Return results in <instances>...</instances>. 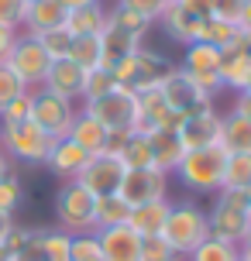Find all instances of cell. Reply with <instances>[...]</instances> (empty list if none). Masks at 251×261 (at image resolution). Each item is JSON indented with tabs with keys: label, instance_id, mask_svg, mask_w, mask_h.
<instances>
[{
	"label": "cell",
	"instance_id": "obj_1",
	"mask_svg": "<svg viewBox=\"0 0 251 261\" xmlns=\"http://www.w3.org/2000/svg\"><path fill=\"white\" fill-rule=\"evenodd\" d=\"M83 114H90L93 120H100L110 134H124V130L141 127V114H138V93L131 86H114L110 93L80 103Z\"/></svg>",
	"mask_w": 251,
	"mask_h": 261
},
{
	"label": "cell",
	"instance_id": "obj_2",
	"mask_svg": "<svg viewBox=\"0 0 251 261\" xmlns=\"http://www.w3.org/2000/svg\"><path fill=\"white\" fill-rule=\"evenodd\" d=\"M224 165H227V151L220 144L193 148L175 165V175L193 193H220V186H224Z\"/></svg>",
	"mask_w": 251,
	"mask_h": 261
},
{
	"label": "cell",
	"instance_id": "obj_3",
	"mask_svg": "<svg viewBox=\"0 0 251 261\" xmlns=\"http://www.w3.org/2000/svg\"><path fill=\"white\" fill-rule=\"evenodd\" d=\"M213 206L207 210V223H210V237H220V241H231V244H241V237L248 234L251 227V206L244 189H220L213 193Z\"/></svg>",
	"mask_w": 251,
	"mask_h": 261
},
{
	"label": "cell",
	"instance_id": "obj_4",
	"mask_svg": "<svg viewBox=\"0 0 251 261\" xmlns=\"http://www.w3.org/2000/svg\"><path fill=\"white\" fill-rule=\"evenodd\" d=\"M165 244H169L179 258H186L189 251H196L207 237H210V223H207V210L196 203H172L169 220H165Z\"/></svg>",
	"mask_w": 251,
	"mask_h": 261
},
{
	"label": "cell",
	"instance_id": "obj_5",
	"mask_svg": "<svg viewBox=\"0 0 251 261\" xmlns=\"http://www.w3.org/2000/svg\"><path fill=\"white\" fill-rule=\"evenodd\" d=\"M52 148V138L35 124V120H21V124H0V151L11 162H24V165H45Z\"/></svg>",
	"mask_w": 251,
	"mask_h": 261
},
{
	"label": "cell",
	"instance_id": "obj_6",
	"mask_svg": "<svg viewBox=\"0 0 251 261\" xmlns=\"http://www.w3.org/2000/svg\"><path fill=\"white\" fill-rule=\"evenodd\" d=\"M93 210H96V196L90 189H83L76 179L62 182V189L55 196L59 230H66V234H90V230H96L93 227Z\"/></svg>",
	"mask_w": 251,
	"mask_h": 261
},
{
	"label": "cell",
	"instance_id": "obj_7",
	"mask_svg": "<svg viewBox=\"0 0 251 261\" xmlns=\"http://www.w3.org/2000/svg\"><path fill=\"white\" fill-rule=\"evenodd\" d=\"M76 114H80V103H72L66 96H55V93H48L45 86L31 90V120H35L52 141L69 138V127H72Z\"/></svg>",
	"mask_w": 251,
	"mask_h": 261
},
{
	"label": "cell",
	"instance_id": "obj_8",
	"mask_svg": "<svg viewBox=\"0 0 251 261\" xmlns=\"http://www.w3.org/2000/svg\"><path fill=\"white\" fill-rule=\"evenodd\" d=\"M48 65H52V59H48V52L38 45V38L17 31L14 48H11V55H7V69L24 83L28 90H38L41 79H45V72H48Z\"/></svg>",
	"mask_w": 251,
	"mask_h": 261
},
{
	"label": "cell",
	"instance_id": "obj_9",
	"mask_svg": "<svg viewBox=\"0 0 251 261\" xmlns=\"http://www.w3.org/2000/svg\"><path fill=\"white\" fill-rule=\"evenodd\" d=\"M117 196L128 206H145V203L169 199V172L155 169V165H148V169H128Z\"/></svg>",
	"mask_w": 251,
	"mask_h": 261
},
{
	"label": "cell",
	"instance_id": "obj_10",
	"mask_svg": "<svg viewBox=\"0 0 251 261\" xmlns=\"http://www.w3.org/2000/svg\"><path fill=\"white\" fill-rule=\"evenodd\" d=\"M159 90H162V96H165L169 110H175L179 117H186V114H196V110H207V107H213V100L196 86V79L189 76V72H183L179 65L172 69V76L162 83Z\"/></svg>",
	"mask_w": 251,
	"mask_h": 261
},
{
	"label": "cell",
	"instance_id": "obj_11",
	"mask_svg": "<svg viewBox=\"0 0 251 261\" xmlns=\"http://www.w3.org/2000/svg\"><path fill=\"white\" fill-rule=\"evenodd\" d=\"M124 162H120L117 155H110V151H100V155H90V162L83 165L80 179L76 182L83 186V189H90L93 196H110L117 193L120 182H124Z\"/></svg>",
	"mask_w": 251,
	"mask_h": 261
},
{
	"label": "cell",
	"instance_id": "obj_12",
	"mask_svg": "<svg viewBox=\"0 0 251 261\" xmlns=\"http://www.w3.org/2000/svg\"><path fill=\"white\" fill-rule=\"evenodd\" d=\"M220 120H224V114H217L213 107H207V110H196V114H186L179 120L175 134H179L186 151L210 148V144H220Z\"/></svg>",
	"mask_w": 251,
	"mask_h": 261
},
{
	"label": "cell",
	"instance_id": "obj_13",
	"mask_svg": "<svg viewBox=\"0 0 251 261\" xmlns=\"http://www.w3.org/2000/svg\"><path fill=\"white\" fill-rule=\"evenodd\" d=\"M86 69L83 65H76L72 59H55L52 65H48V72H45V79H41V86L48 93H55V96H66V100H72V103H80L83 93H86Z\"/></svg>",
	"mask_w": 251,
	"mask_h": 261
},
{
	"label": "cell",
	"instance_id": "obj_14",
	"mask_svg": "<svg viewBox=\"0 0 251 261\" xmlns=\"http://www.w3.org/2000/svg\"><path fill=\"white\" fill-rule=\"evenodd\" d=\"M110 155L124 162V169H148L152 165V144H148V130H124V134H110L107 144Z\"/></svg>",
	"mask_w": 251,
	"mask_h": 261
},
{
	"label": "cell",
	"instance_id": "obj_15",
	"mask_svg": "<svg viewBox=\"0 0 251 261\" xmlns=\"http://www.w3.org/2000/svg\"><path fill=\"white\" fill-rule=\"evenodd\" d=\"M172 69H175L172 59H165V55H159V52H152V48L141 45V48L134 52L131 90H155V86H162V83L172 76Z\"/></svg>",
	"mask_w": 251,
	"mask_h": 261
},
{
	"label": "cell",
	"instance_id": "obj_16",
	"mask_svg": "<svg viewBox=\"0 0 251 261\" xmlns=\"http://www.w3.org/2000/svg\"><path fill=\"white\" fill-rule=\"evenodd\" d=\"M96 241H100L104 261H141V237L134 234L128 223L96 230Z\"/></svg>",
	"mask_w": 251,
	"mask_h": 261
},
{
	"label": "cell",
	"instance_id": "obj_17",
	"mask_svg": "<svg viewBox=\"0 0 251 261\" xmlns=\"http://www.w3.org/2000/svg\"><path fill=\"white\" fill-rule=\"evenodd\" d=\"M90 162V155L83 151L80 144L72 141V138H59V141H52V148H48V158H45V165L62 179V182H72V179H80L83 165Z\"/></svg>",
	"mask_w": 251,
	"mask_h": 261
},
{
	"label": "cell",
	"instance_id": "obj_18",
	"mask_svg": "<svg viewBox=\"0 0 251 261\" xmlns=\"http://www.w3.org/2000/svg\"><path fill=\"white\" fill-rule=\"evenodd\" d=\"M138 93V114H141V130H155V127H179V114L169 110L162 90H134Z\"/></svg>",
	"mask_w": 251,
	"mask_h": 261
},
{
	"label": "cell",
	"instance_id": "obj_19",
	"mask_svg": "<svg viewBox=\"0 0 251 261\" xmlns=\"http://www.w3.org/2000/svg\"><path fill=\"white\" fill-rule=\"evenodd\" d=\"M148 144H152V165L172 175L175 165H179L183 155H186V148H183V141H179L175 127H155V130H148Z\"/></svg>",
	"mask_w": 251,
	"mask_h": 261
},
{
	"label": "cell",
	"instance_id": "obj_20",
	"mask_svg": "<svg viewBox=\"0 0 251 261\" xmlns=\"http://www.w3.org/2000/svg\"><path fill=\"white\" fill-rule=\"evenodd\" d=\"M159 24L165 28V35H169L172 41H179L183 48L203 38V21H199L196 14L183 11L179 4H169V7H165V14L159 17Z\"/></svg>",
	"mask_w": 251,
	"mask_h": 261
},
{
	"label": "cell",
	"instance_id": "obj_21",
	"mask_svg": "<svg viewBox=\"0 0 251 261\" xmlns=\"http://www.w3.org/2000/svg\"><path fill=\"white\" fill-rule=\"evenodd\" d=\"M145 45V38L141 35H134V31H128V28L114 24V21H107L104 31H100V48H104V65L117 62V59H124V55H134L138 48Z\"/></svg>",
	"mask_w": 251,
	"mask_h": 261
},
{
	"label": "cell",
	"instance_id": "obj_22",
	"mask_svg": "<svg viewBox=\"0 0 251 261\" xmlns=\"http://www.w3.org/2000/svg\"><path fill=\"white\" fill-rule=\"evenodd\" d=\"M169 199H159V203H145V206H131V217H128V227L141 237H162L165 230V220H169Z\"/></svg>",
	"mask_w": 251,
	"mask_h": 261
},
{
	"label": "cell",
	"instance_id": "obj_23",
	"mask_svg": "<svg viewBox=\"0 0 251 261\" xmlns=\"http://www.w3.org/2000/svg\"><path fill=\"white\" fill-rule=\"evenodd\" d=\"M69 138L80 144L86 155H100V151H107V144H110V130L100 124V120H93L90 114H76V120H72V127H69Z\"/></svg>",
	"mask_w": 251,
	"mask_h": 261
},
{
	"label": "cell",
	"instance_id": "obj_24",
	"mask_svg": "<svg viewBox=\"0 0 251 261\" xmlns=\"http://www.w3.org/2000/svg\"><path fill=\"white\" fill-rule=\"evenodd\" d=\"M66 24V7L59 0H31L28 4V17H24V35H41V31H52V28Z\"/></svg>",
	"mask_w": 251,
	"mask_h": 261
},
{
	"label": "cell",
	"instance_id": "obj_25",
	"mask_svg": "<svg viewBox=\"0 0 251 261\" xmlns=\"http://www.w3.org/2000/svg\"><path fill=\"white\" fill-rule=\"evenodd\" d=\"M220 62H224V52L217 45H210V41H193V45H186L179 69L189 72V76H207V72H220Z\"/></svg>",
	"mask_w": 251,
	"mask_h": 261
},
{
	"label": "cell",
	"instance_id": "obj_26",
	"mask_svg": "<svg viewBox=\"0 0 251 261\" xmlns=\"http://www.w3.org/2000/svg\"><path fill=\"white\" fill-rule=\"evenodd\" d=\"M220 148L227 155H251V120L241 114H224L220 120Z\"/></svg>",
	"mask_w": 251,
	"mask_h": 261
},
{
	"label": "cell",
	"instance_id": "obj_27",
	"mask_svg": "<svg viewBox=\"0 0 251 261\" xmlns=\"http://www.w3.org/2000/svg\"><path fill=\"white\" fill-rule=\"evenodd\" d=\"M107 24V7L104 0L100 4H86V7H72V11H66V31L72 35V38H80V35H100Z\"/></svg>",
	"mask_w": 251,
	"mask_h": 261
},
{
	"label": "cell",
	"instance_id": "obj_28",
	"mask_svg": "<svg viewBox=\"0 0 251 261\" xmlns=\"http://www.w3.org/2000/svg\"><path fill=\"white\" fill-rule=\"evenodd\" d=\"M128 217H131V206H128L117 193L96 196V210H93V227H96V230L120 227V223H128Z\"/></svg>",
	"mask_w": 251,
	"mask_h": 261
},
{
	"label": "cell",
	"instance_id": "obj_29",
	"mask_svg": "<svg viewBox=\"0 0 251 261\" xmlns=\"http://www.w3.org/2000/svg\"><path fill=\"white\" fill-rule=\"evenodd\" d=\"M217 76H220V83H224V90L244 93L251 86V59L224 52V62H220V72H217Z\"/></svg>",
	"mask_w": 251,
	"mask_h": 261
},
{
	"label": "cell",
	"instance_id": "obj_30",
	"mask_svg": "<svg viewBox=\"0 0 251 261\" xmlns=\"http://www.w3.org/2000/svg\"><path fill=\"white\" fill-rule=\"evenodd\" d=\"M66 59H72L76 65H83L86 72H90V69H100V65H104L100 35H80V38H72V45H69V55H66Z\"/></svg>",
	"mask_w": 251,
	"mask_h": 261
},
{
	"label": "cell",
	"instance_id": "obj_31",
	"mask_svg": "<svg viewBox=\"0 0 251 261\" xmlns=\"http://www.w3.org/2000/svg\"><path fill=\"white\" fill-rule=\"evenodd\" d=\"M238 244L231 241H220V237H207L196 251H189L183 261H238Z\"/></svg>",
	"mask_w": 251,
	"mask_h": 261
},
{
	"label": "cell",
	"instance_id": "obj_32",
	"mask_svg": "<svg viewBox=\"0 0 251 261\" xmlns=\"http://www.w3.org/2000/svg\"><path fill=\"white\" fill-rule=\"evenodd\" d=\"M248 186H251V155H227L220 189H248Z\"/></svg>",
	"mask_w": 251,
	"mask_h": 261
},
{
	"label": "cell",
	"instance_id": "obj_33",
	"mask_svg": "<svg viewBox=\"0 0 251 261\" xmlns=\"http://www.w3.org/2000/svg\"><path fill=\"white\" fill-rule=\"evenodd\" d=\"M238 28L241 24L224 21V17H207V21H203V38H199V41H210V45H217V48H227L231 38L238 35Z\"/></svg>",
	"mask_w": 251,
	"mask_h": 261
},
{
	"label": "cell",
	"instance_id": "obj_34",
	"mask_svg": "<svg viewBox=\"0 0 251 261\" xmlns=\"http://www.w3.org/2000/svg\"><path fill=\"white\" fill-rule=\"evenodd\" d=\"M69 261H104V251H100L96 230H90V234H72V244H69Z\"/></svg>",
	"mask_w": 251,
	"mask_h": 261
},
{
	"label": "cell",
	"instance_id": "obj_35",
	"mask_svg": "<svg viewBox=\"0 0 251 261\" xmlns=\"http://www.w3.org/2000/svg\"><path fill=\"white\" fill-rule=\"evenodd\" d=\"M38 38V45L48 52V59H66L69 55V45H72V35H69L66 28H52V31H41V35H35Z\"/></svg>",
	"mask_w": 251,
	"mask_h": 261
},
{
	"label": "cell",
	"instance_id": "obj_36",
	"mask_svg": "<svg viewBox=\"0 0 251 261\" xmlns=\"http://www.w3.org/2000/svg\"><path fill=\"white\" fill-rule=\"evenodd\" d=\"M21 199H24V186H21V179L14 175V172H7L4 179H0V213H17V206H21Z\"/></svg>",
	"mask_w": 251,
	"mask_h": 261
},
{
	"label": "cell",
	"instance_id": "obj_37",
	"mask_svg": "<svg viewBox=\"0 0 251 261\" xmlns=\"http://www.w3.org/2000/svg\"><path fill=\"white\" fill-rule=\"evenodd\" d=\"M107 21H114V24L128 28V31H134V35H141L145 38L148 28H152V21L148 17H141V14L128 11V7H120V4H114V7H107Z\"/></svg>",
	"mask_w": 251,
	"mask_h": 261
},
{
	"label": "cell",
	"instance_id": "obj_38",
	"mask_svg": "<svg viewBox=\"0 0 251 261\" xmlns=\"http://www.w3.org/2000/svg\"><path fill=\"white\" fill-rule=\"evenodd\" d=\"M69 244H72V234L66 230H45L41 237V248H45V261H69Z\"/></svg>",
	"mask_w": 251,
	"mask_h": 261
},
{
	"label": "cell",
	"instance_id": "obj_39",
	"mask_svg": "<svg viewBox=\"0 0 251 261\" xmlns=\"http://www.w3.org/2000/svg\"><path fill=\"white\" fill-rule=\"evenodd\" d=\"M41 237H45V227H28L24 244L11 254V261H45V248H41Z\"/></svg>",
	"mask_w": 251,
	"mask_h": 261
},
{
	"label": "cell",
	"instance_id": "obj_40",
	"mask_svg": "<svg viewBox=\"0 0 251 261\" xmlns=\"http://www.w3.org/2000/svg\"><path fill=\"white\" fill-rule=\"evenodd\" d=\"M114 86H117V83H114V76H110V69H107V65H100V69H90V76H86V93H83L80 103L104 96V93H110Z\"/></svg>",
	"mask_w": 251,
	"mask_h": 261
},
{
	"label": "cell",
	"instance_id": "obj_41",
	"mask_svg": "<svg viewBox=\"0 0 251 261\" xmlns=\"http://www.w3.org/2000/svg\"><path fill=\"white\" fill-rule=\"evenodd\" d=\"M28 17V0H0V28L21 31Z\"/></svg>",
	"mask_w": 251,
	"mask_h": 261
},
{
	"label": "cell",
	"instance_id": "obj_42",
	"mask_svg": "<svg viewBox=\"0 0 251 261\" xmlns=\"http://www.w3.org/2000/svg\"><path fill=\"white\" fill-rule=\"evenodd\" d=\"M21 93H28V86L7 69V62H0V110L11 103V100H17Z\"/></svg>",
	"mask_w": 251,
	"mask_h": 261
},
{
	"label": "cell",
	"instance_id": "obj_43",
	"mask_svg": "<svg viewBox=\"0 0 251 261\" xmlns=\"http://www.w3.org/2000/svg\"><path fill=\"white\" fill-rule=\"evenodd\" d=\"M141 261H183L165 244V237H145L141 241Z\"/></svg>",
	"mask_w": 251,
	"mask_h": 261
},
{
	"label": "cell",
	"instance_id": "obj_44",
	"mask_svg": "<svg viewBox=\"0 0 251 261\" xmlns=\"http://www.w3.org/2000/svg\"><path fill=\"white\" fill-rule=\"evenodd\" d=\"M21 120H31V90L0 110V124H21Z\"/></svg>",
	"mask_w": 251,
	"mask_h": 261
},
{
	"label": "cell",
	"instance_id": "obj_45",
	"mask_svg": "<svg viewBox=\"0 0 251 261\" xmlns=\"http://www.w3.org/2000/svg\"><path fill=\"white\" fill-rule=\"evenodd\" d=\"M117 4L128 7V11H134V14H141V17H148L152 24H159V17L169 7V0H117Z\"/></svg>",
	"mask_w": 251,
	"mask_h": 261
},
{
	"label": "cell",
	"instance_id": "obj_46",
	"mask_svg": "<svg viewBox=\"0 0 251 261\" xmlns=\"http://www.w3.org/2000/svg\"><path fill=\"white\" fill-rule=\"evenodd\" d=\"M248 0H213V17H224V21H241V11H244Z\"/></svg>",
	"mask_w": 251,
	"mask_h": 261
},
{
	"label": "cell",
	"instance_id": "obj_47",
	"mask_svg": "<svg viewBox=\"0 0 251 261\" xmlns=\"http://www.w3.org/2000/svg\"><path fill=\"white\" fill-rule=\"evenodd\" d=\"M220 52H231V55H244V59H251V31H248V28H238V35L231 38V45H227V48H220Z\"/></svg>",
	"mask_w": 251,
	"mask_h": 261
},
{
	"label": "cell",
	"instance_id": "obj_48",
	"mask_svg": "<svg viewBox=\"0 0 251 261\" xmlns=\"http://www.w3.org/2000/svg\"><path fill=\"white\" fill-rule=\"evenodd\" d=\"M172 4H179L183 11L196 14L199 21H207V17H213V0H172Z\"/></svg>",
	"mask_w": 251,
	"mask_h": 261
},
{
	"label": "cell",
	"instance_id": "obj_49",
	"mask_svg": "<svg viewBox=\"0 0 251 261\" xmlns=\"http://www.w3.org/2000/svg\"><path fill=\"white\" fill-rule=\"evenodd\" d=\"M234 114H241V117H248L251 120V90L244 93H234V107H231Z\"/></svg>",
	"mask_w": 251,
	"mask_h": 261
},
{
	"label": "cell",
	"instance_id": "obj_50",
	"mask_svg": "<svg viewBox=\"0 0 251 261\" xmlns=\"http://www.w3.org/2000/svg\"><path fill=\"white\" fill-rule=\"evenodd\" d=\"M14 38H17V31L0 28V62H7V55H11V48H14Z\"/></svg>",
	"mask_w": 251,
	"mask_h": 261
},
{
	"label": "cell",
	"instance_id": "obj_51",
	"mask_svg": "<svg viewBox=\"0 0 251 261\" xmlns=\"http://www.w3.org/2000/svg\"><path fill=\"white\" fill-rule=\"evenodd\" d=\"M11 230H14V217L11 213H0V248H4V241H7Z\"/></svg>",
	"mask_w": 251,
	"mask_h": 261
},
{
	"label": "cell",
	"instance_id": "obj_52",
	"mask_svg": "<svg viewBox=\"0 0 251 261\" xmlns=\"http://www.w3.org/2000/svg\"><path fill=\"white\" fill-rule=\"evenodd\" d=\"M238 254H241V258H248V261H251V227H248V234L241 237V244H238Z\"/></svg>",
	"mask_w": 251,
	"mask_h": 261
},
{
	"label": "cell",
	"instance_id": "obj_53",
	"mask_svg": "<svg viewBox=\"0 0 251 261\" xmlns=\"http://www.w3.org/2000/svg\"><path fill=\"white\" fill-rule=\"evenodd\" d=\"M66 11H72V7H86V4H100V0H59Z\"/></svg>",
	"mask_w": 251,
	"mask_h": 261
},
{
	"label": "cell",
	"instance_id": "obj_54",
	"mask_svg": "<svg viewBox=\"0 0 251 261\" xmlns=\"http://www.w3.org/2000/svg\"><path fill=\"white\" fill-rule=\"evenodd\" d=\"M238 24H241V28H248V31H251V0L244 4V11H241V21H238Z\"/></svg>",
	"mask_w": 251,
	"mask_h": 261
},
{
	"label": "cell",
	"instance_id": "obj_55",
	"mask_svg": "<svg viewBox=\"0 0 251 261\" xmlns=\"http://www.w3.org/2000/svg\"><path fill=\"white\" fill-rule=\"evenodd\" d=\"M7 172H11V158H7V155H4V151H0V179H4Z\"/></svg>",
	"mask_w": 251,
	"mask_h": 261
},
{
	"label": "cell",
	"instance_id": "obj_56",
	"mask_svg": "<svg viewBox=\"0 0 251 261\" xmlns=\"http://www.w3.org/2000/svg\"><path fill=\"white\" fill-rule=\"evenodd\" d=\"M0 261H11V254H7V251L0 248Z\"/></svg>",
	"mask_w": 251,
	"mask_h": 261
},
{
	"label": "cell",
	"instance_id": "obj_57",
	"mask_svg": "<svg viewBox=\"0 0 251 261\" xmlns=\"http://www.w3.org/2000/svg\"><path fill=\"white\" fill-rule=\"evenodd\" d=\"M244 196H248V206H251V186H248V189H244Z\"/></svg>",
	"mask_w": 251,
	"mask_h": 261
},
{
	"label": "cell",
	"instance_id": "obj_58",
	"mask_svg": "<svg viewBox=\"0 0 251 261\" xmlns=\"http://www.w3.org/2000/svg\"><path fill=\"white\" fill-rule=\"evenodd\" d=\"M238 261H248V258H238Z\"/></svg>",
	"mask_w": 251,
	"mask_h": 261
},
{
	"label": "cell",
	"instance_id": "obj_59",
	"mask_svg": "<svg viewBox=\"0 0 251 261\" xmlns=\"http://www.w3.org/2000/svg\"><path fill=\"white\" fill-rule=\"evenodd\" d=\"M28 4H31V0H28Z\"/></svg>",
	"mask_w": 251,
	"mask_h": 261
},
{
	"label": "cell",
	"instance_id": "obj_60",
	"mask_svg": "<svg viewBox=\"0 0 251 261\" xmlns=\"http://www.w3.org/2000/svg\"><path fill=\"white\" fill-rule=\"evenodd\" d=\"M169 4H172V0H169Z\"/></svg>",
	"mask_w": 251,
	"mask_h": 261
},
{
	"label": "cell",
	"instance_id": "obj_61",
	"mask_svg": "<svg viewBox=\"0 0 251 261\" xmlns=\"http://www.w3.org/2000/svg\"><path fill=\"white\" fill-rule=\"evenodd\" d=\"M248 90H251V86H248Z\"/></svg>",
	"mask_w": 251,
	"mask_h": 261
}]
</instances>
